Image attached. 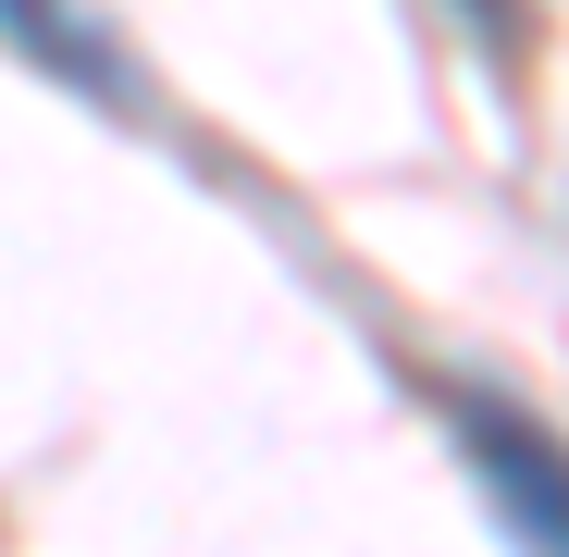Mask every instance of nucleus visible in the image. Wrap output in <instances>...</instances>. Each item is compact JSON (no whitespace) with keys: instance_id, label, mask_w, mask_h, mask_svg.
I'll use <instances>...</instances> for the list:
<instances>
[{"instance_id":"nucleus-3","label":"nucleus","mask_w":569,"mask_h":557,"mask_svg":"<svg viewBox=\"0 0 569 557\" xmlns=\"http://www.w3.org/2000/svg\"><path fill=\"white\" fill-rule=\"evenodd\" d=\"M458 13H470V26H496V38H508V0H458Z\"/></svg>"},{"instance_id":"nucleus-2","label":"nucleus","mask_w":569,"mask_h":557,"mask_svg":"<svg viewBox=\"0 0 569 557\" xmlns=\"http://www.w3.org/2000/svg\"><path fill=\"white\" fill-rule=\"evenodd\" d=\"M0 38H13L50 87H74V100H100V112H149V87H137V62H124V38H112L100 0H0Z\"/></svg>"},{"instance_id":"nucleus-1","label":"nucleus","mask_w":569,"mask_h":557,"mask_svg":"<svg viewBox=\"0 0 569 557\" xmlns=\"http://www.w3.org/2000/svg\"><path fill=\"white\" fill-rule=\"evenodd\" d=\"M446 421H458V458L483 484V508L508 520V545L520 557H569V446L508 397H446Z\"/></svg>"}]
</instances>
